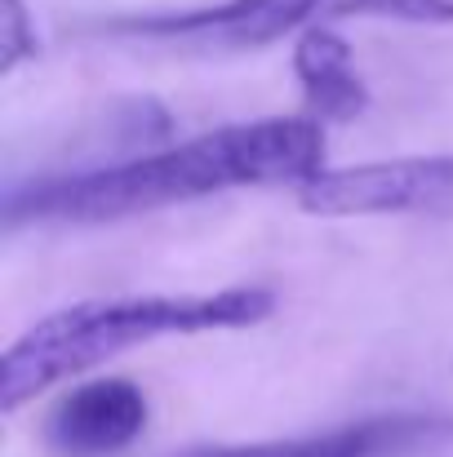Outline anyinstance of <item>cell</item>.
I'll list each match as a JSON object with an SVG mask.
<instances>
[{"mask_svg": "<svg viewBox=\"0 0 453 457\" xmlns=\"http://www.w3.org/2000/svg\"><path fill=\"white\" fill-rule=\"evenodd\" d=\"M272 311L276 294L267 285H227L214 294L80 298L71 306H58L9 342L0 360V409L18 413L22 404L94 373L98 364H112L134 346L254 328Z\"/></svg>", "mask_w": 453, "mask_h": 457, "instance_id": "7a4b0ae2", "label": "cell"}, {"mask_svg": "<svg viewBox=\"0 0 453 457\" xmlns=\"http://www.w3.org/2000/svg\"><path fill=\"white\" fill-rule=\"evenodd\" d=\"M294 76L302 85L306 116L324 120H360L369 107V85L356 67L351 45L333 27H315L294 45Z\"/></svg>", "mask_w": 453, "mask_h": 457, "instance_id": "52a82bcc", "label": "cell"}, {"mask_svg": "<svg viewBox=\"0 0 453 457\" xmlns=\"http://www.w3.org/2000/svg\"><path fill=\"white\" fill-rule=\"evenodd\" d=\"M320 169H329L324 125H315L311 116L240 120V125H222V129L182 138L173 147L116 160V164L9 187L4 222L9 227L121 222L134 213H155V209H173V204H191V200H209V195L245 191V187L289 182L298 191Z\"/></svg>", "mask_w": 453, "mask_h": 457, "instance_id": "6da1fadb", "label": "cell"}, {"mask_svg": "<svg viewBox=\"0 0 453 457\" xmlns=\"http://www.w3.org/2000/svg\"><path fill=\"white\" fill-rule=\"evenodd\" d=\"M311 218H400L453 213V152L391 155L365 164H329L298 187Z\"/></svg>", "mask_w": 453, "mask_h": 457, "instance_id": "277c9868", "label": "cell"}, {"mask_svg": "<svg viewBox=\"0 0 453 457\" xmlns=\"http://www.w3.org/2000/svg\"><path fill=\"white\" fill-rule=\"evenodd\" d=\"M36 54H40V36H36V22H31L27 4L22 0H0V71L13 76Z\"/></svg>", "mask_w": 453, "mask_h": 457, "instance_id": "ba28073f", "label": "cell"}, {"mask_svg": "<svg viewBox=\"0 0 453 457\" xmlns=\"http://www.w3.org/2000/svg\"><path fill=\"white\" fill-rule=\"evenodd\" d=\"M453 418L436 413H382L365 422H347L333 431L294 436V440H263V445H236V449H209L200 457H400L423 445L449 440Z\"/></svg>", "mask_w": 453, "mask_h": 457, "instance_id": "8992f818", "label": "cell"}, {"mask_svg": "<svg viewBox=\"0 0 453 457\" xmlns=\"http://www.w3.org/2000/svg\"><path fill=\"white\" fill-rule=\"evenodd\" d=\"M342 18L409 22V27H453V0H209L191 9H155L103 18L89 31L112 40H147L169 49H263L285 36H306Z\"/></svg>", "mask_w": 453, "mask_h": 457, "instance_id": "3957f363", "label": "cell"}, {"mask_svg": "<svg viewBox=\"0 0 453 457\" xmlns=\"http://www.w3.org/2000/svg\"><path fill=\"white\" fill-rule=\"evenodd\" d=\"M151 422L147 391L134 378H85L45 418V436L67 457H112L143 440Z\"/></svg>", "mask_w": 453, "mask_h": 457, "instance_id": "5b68a950", "label": "cell"}]
</instances>
